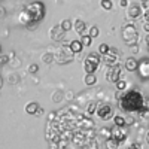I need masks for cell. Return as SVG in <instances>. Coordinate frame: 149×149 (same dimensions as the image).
<instances>
[{
	"label": "cell",
	"instance_id": "cell-33",
	"mask_svg": "<svg viewBox=\"0 0 149 149\" xmlns=\"http://www.w3.org/2000/svg\"><path fill=\"white\" fill-rule=\"evenodd\" d=\"M10 57L9 55H2V54H0V67H2V66H5V64H8L9 63V60Z\"/></svg>",
	"mask_w": 149,
	"mask_h": 149
},
{
	"label": "cell",
	"instance_id": "cell-1",
	"mask_svg": "<svg viewBox=\"0 0 149 149\" xmlns=\"http://www.w3.org/2000/svg\"><path fill=\"white\" fill-rule=\"evenodd\" d=\"M119 106L122 110L127 112H137L142 107H148V100L139 93V91H128L124 95H119Z\"/></svg>",
	"mask_w": 149,
	"mask_h": 149
},
{
	"label": "cell",
	"instance_id": "cell-3",
	"mask_svg": "<svg viewBox=\"0 0 149 149\" xmlns=\"http://www.w3.org/2000/svg\"><path fill=\"white\" fill-rule=\"evenodd\" d=\"M26 10L31 18V22H39L45 17V5L42 2H31L26 6Z\"/></svg>",
	"mask_w": 149,
	"mask_h": 149
},
{
	"label": "cell",
	"instance_id": "cell-8",
	"mask_svg": "<svg viewBox=\"0 0 149 149\" xmlns=\"http://www.w3.org/2000/svg\"><path fill=\"white\" fill-rule=\"evenodd\" d=\"M119 78H121V67H119L118 64L107 67V72H106V79H107V82L115 84Z\"/></svg>",
	"mask_w": 149,
	"mask_h": 149
},
{
	"label": "cell",
	"instance_id": "cell-45",
	"mask_svg": "<svg viewBox=\"0 0 149 149\" xmlns=\"http://www.w3.org/2000/svg\"><path fill=\"white\" fill-rule=\"evenodd\" d=\"M2 84H3V79H2V78H0V86H2Z\"/></svg>",
	"mask_w": 149,
	"mask_h": 149
},
{
	"label": "cell",
	"instance_id": "cell-26",
	"mask_svg": "<svg viewBox=\"0 0 149 149\" xmlns=\"http://www.w3.org/2000/svg\"><path fill=\"white\" fill-rule=\"evenodd\" d=\"M95 107H97V103H95V102H90L88 104H86V109H85V110H86V115H90V116L94 115Z\"/></svg>",
	"mask_w": 149,
	"mask_h": 149
},
{
	"label": "cell",
	"instance_id": "cell-44",
	"mask_svg": "<svg viewBox=\"0 0 149 149\" xmlns=\"http://www.w3.org/2000/svg\"><path fill=\"white\" fill-rule=\"evenodd\" d=\"M42 113H43V109L39 107V109H37V112H36V115H42Z\"/></svg>",
	"mask_w": 149,
	"mask_h": 149
},
{
	"label": "cell",
	"instance_id": "cell-41",
	"mask_svg": "<svg viewBox=\"0 0 149 149\" xmlns=\"http://www.w3.org/2000/svg\"><path fill=\"white\" fill-rule=\"evenodd\" d=\"M119 5H121V8H127L128 6V0H121Z\"/></svg>",
	"mask_w": 149,
	"mask_h": 149
},
{
	"label": "cell",
	"instance_id": "cell-47",
	"mask_svg": "<svg viewBox=\"0 0 149 149\" xmlns=\"http://www.w3.org/2000/svg\"><path fill=\"white\" fill-rule=\"evenodd\" d=\"M0 52H2V49H0Z\"/></svg>",
	"mask_w": 149,
	"mask_h": 149
},
{
	"label": "cell",
	"instance_id": "cell-12",
	"mask_svg": "<svg viewBox=\"0 0 149 149\" xmlns=\"http://www.w3.org/2000/svg\"><path fill=\"white\" fill-rule=\"evenodd\" d=\"M69 49H70V52H72L73 55H76V54H81V52L84 51V46H82L81 40L74 39V40L69 42Z\"/></svg>",
	"mask_w": 149,
	"mask_h": 149
},
{
	"label": "cell",
	"instance_id": "cell-38",
	"mask_svg": "<svg viewBox=\"0 0 149 149\" xmlns=\"http://www.w3.org/2000/svg\"><path fill=\"white\" fill-rule=\"evenodd\" d=\"M48 149H60V143H54V142H49Z\"/></svg>",
	"mask_w": 149,
	"mask_h": 149
},
{
	"label": "cell",
	"instance_id": "cell-4",
	"mask_svg": "<svg viewBox=\"0 0 149 149\" xmlns=\"http://www.w3.org/2000/svg\"><path fill=\"white\" fill-rule=\"evenodd\" d=\"M94 113H95L98 118H100L102 121H109V119L113 118L115 110H113V106H110V104L104 103V104H97Z\"/></svg>",
	"mask_w": 149,
	"mask_h": 149
},
{
	"label": "cell",
	"instance_id": "cell-35",
	"mask_svg": "<svg viewBox=\"0 0 149 149\" xmlns=\"http://www.w3.org/2000/svg\"><path fill=\"white\" fill-rule=\"evenodd\" d=\"M63 94H64L66 100H73V98H74V93H73V91H66V93H63Z\"/></svg>",
	"mask_w": 149,
	"mask_h": 149
},
{
	"label": "cell",
	"instance_id": "cell-20",
	"mask_svg": "<svg viewBox=\"0 0 149 149\" xmlns=\"http://www.w3.org/2000/svg\"><path fill=\"white\" fill-rule=\"evenodd\" d=\"M81 43H82L84 48H90L91 43H93V39H91V37L86 34V33H84V34L81 36Z\"/></svg>",
	"mask_w": 149,
	"mask_h": 149
},
{
	"label": "cell",
	"instance_id": "cell-25",
	"mask_svg": "<svg viewBox=\"0 0 149 149\" xmlns=\"http://www.w3.org/2000/svg\"><path fill=\"white\" fill-rule=\"evenodd\" d=\"M100 6H102L104 10H112V9H113V0H102Z\"/></svg>",
	"mask_w": 149,
	"mask_h": 149
},
{
	"label": "cell",
	"instance_id": "cell-9",
	"mask_svg": "<svg viewBox=\"0 0 149 149\" xmlns=\"http://www.w3.org/2000/svg\"><path fill=\"white\" fill-rule=\"evenodd\" d=\"M49 37H51L54 42H64L66 40V33L60 29V26H57V27H52L49 30Z\"/></svg>",
	"mask_w": 149,
	"mask_h": 149
},
{
	"label": "cell",
	"instance_id": "cell-21",
	"mask_svg": "<svg viewBox=\"0 0 149 149\" xmlns=\"http://www.w3.org/2000/svg\"><path fill=\"white\" fill-rule=\"evenodd\" d=\"M115 86H116V90L121 93V91H125V88L128 86V82L125 81V79H118L116 82H115Z\"/></svg>",
	"mask_w": 149,
	"mask_h": 149
},
{
	"label": "cell",
	"instance_id": "cell-6",
	"mask_svg": "<svg viewBox=\"0 0 149 149\" xmlns=\"http://www.w3.org/2000/svg\"><path fill=\"white\" fill-rule=\"evenodd\" d=\"M124 128H125V127H113V128H110V139H113L119 145L122 142H125V139H127V130H124Z\"/></svg>",
	"mask_w": 149,
	"mask_h": 149
},
{
	"label": "cell",
	"instance_id": "cell-36",
	"mask_svg": "<svg viewBox=\"0 0 149 149\" xmlns=\"http://www.w3.org/2000/svg\"><path fill=\"white\" fill-rule=\"evenodd\" d=\"M124 119H125V125H134V124H136V119L133 116H127Z\"/></svg>",
	"mask_w": 149,
	"mask_h": 149
},
{
	"label": "cell",
	"instance_id": "cell-5",
	"mask_svg": "<svg viewBox=\"0 0 149 149\" xmlns=\"http://www.w3.org/2000/svg\"><path fill=\"white\" fill-rule=\"evenodd\" d=\"M119 61V51L116 48H109V52L103 55V63L110 67V66H116Z\"/></svg>",
	"mask_w": 149,
	"mask_h": 149
},
{
	"label": "cell",
	"instance_id": "cell-34",
	"mask_svg": "<svg viewBox=\"0 0 149 149\" xmlns=\"http://www.w3.org/2000/svg\"><path fill=\"white\" fill-rule=\"evenodd\" d=\"M125 149H142V145L137 142H133V143H128Z\"/></svg>",
	"mask_w": 149,
	"mask_h": 149
},
{
	"label": "cell",
	"instance_id": "cell-42",
	"mask_svg": "<svg viewBox=\"0 0 149 149\" xmlns=\"http://www.w3.org/2000/svg\"><path fill=\"white\" fill-rule=\"evenodd\" d=\"M6 17V12H5V9L3 8H0V19H3Z\"/></svg>",
	"mask_w": 149,
	"mask_h": 149
},
{
	"label": "cell",
	"instance_id": "cell-18",
	"mask_svg": "<svg viewBox=\"0 0 149 149\" xmlns=\"http://www.w3.org/2000/svg\"><path fill=\"white\" fill-rule=\"evenodd\" d=\"M40 106H39V103H36V102H30V103H27L26 104V112L29 115H36V112H37V109H39Z\"/></svg>",
	"mask_w": 149,
	"mask_h": 149
},
{
	"label": "cell",
	"instance_id": "cell-2",
	"mask_svg": "<svg viewBox=\"0 0 149 149\" xmlns=\"http://www.w3.org/2000/svg\"><path fill=\"white\" fill-rule=\"evenodd\" d=\"M121 30H122V39H124V42H125L127 46L139 45V31H137L134 24L125 22Z\"/></svg>",
	"mask_w": 149,
	"mask_h": 149
},
{
	"label": "cell",
	"instance_id": "cell-29",
	"mask_svg": "<svg viewBox=\"0 0 149 149\" xmlns=\"http://www.w3.org/2000/svg\"><path fill=\"white\" fill-rule=\"evenodd\" d=\"M42 60H43V63L51 64V63H54V54H52V52H45V54L42 55Z\"/></svg>",
	"mask_w": 149,
	"mask_h": 149
},
{
	"label": "cell",
	"instance_id": "cell-11",
	"mask_svg": "<svg viewBox=\"0 0 149 149\" xmlns=\"http://www.w3.org/2000/svg\"><path fill=\"white\" fill-rule=\"evenodd\" d=\"M73 60V55L72 54H66V52H63L60 49L58 52H55L54 54V61L55 63H58V64H66V63H70V61Z\"/></svg>",
	"mask_w": 149,
	"mask_h": 149
},
{
	"label": "cell",
	"instance_id": "cell-40",
	"mask_svg": "<svg viewBox=\"0 0 149 149\" xmlns=\"http://www.w3.org/2000/svg\"><path fill=\"white\" fill-rule=\"evenodd\" d=\"M9 63H10L12 66H14V67H17V66H19V64H21V61H19L18 58H15V61H9Z\"/></svg>",
	"mask_w": 149,
	"mask_h": 149
},
{
	"label": "cell",
	"instance_id": "cell-27",
	"mask_svg": "<svg viewBox=\"0 0 149 149\" xmlns=\"http://www.w3.org/2000/svg\"><path fill=\"white\" fill-rule=\"evenodd\" d=\"M98 34H100V30H98L97 26L90 27V30H88V36L91 37V39H95V37H98Z\"/></svg>",
	"mask_w": 149,
	"mask_h": 149
},
{
	"label": "cell",
	"instance_id": "cell-32",
	"mask_svg": "<svg viewBox=\"0 0 149 149\" xmlns=\"http://www.w3.org/2000/svg\"><path fill=\"white\" fill-rule=\"evenodd\" d=\"M100 136H103L104 139H109V137H110V128H107V127H103V128L100 130Z\"/></svg>",
	"mask_w": 149,
	"mask_h": 149
},
{
	"label": "cell",
	"instance_id": "cell-10",
	"mask_svg": "<svg viewBox=\"0 0 149 149\" xmlns=\"http://www.w3.org/2000/svg\"><path fill=\"white\" fill-rule=\"evenodd\" d=\"M128 18L130 19H139L140 17H142V12H143V9H142V6L140 5H137V3H133V5H130L128 6Z\"/></svg>",
	"mask_w": 149,
	"mask_h": 149
},
{
	"label": "cell",
	"instance_id": "cell-17",
	"mask_svg": "<svg viewBox=\"0 0 149 149\" xmlns=\"http://www.w3.org/2000/svg\"><path fill=\"white\" fill-rule=\"evenodd\" d=\"M84 82H85V85H88V86L95 85V84H97V76H95V73H86L85 78H84Z\"/></svg>",
	"mask_w": 149,
	"mask_h": 149
},
{
	"label": "cell",
	"instance_id": "cell-22",
	"mask_svg": "<svg viewBox=\"0 0 149 149\" xmlns=\"http://www.w3.org/2000/svg\"><path fill=\"white\" fill-rule=\"evenodd\" d=\"M60 29L63 30L64 33L70 31V30H72V21H70V19H63V21L60 22Z\"/></svg>",
	"mask_w": 149,
	"mask_h": 149
},
{
	"label": "cell",
	"instance_id": "cell-28",
	"mask_svg": "<svg viewBox=\"0 0 149 149\" xmlns=\"http://www.w3.org/2000/svg\"><path fill=\"white\" fill-rule=\"evenodd\" d=\"M109 45L107 43H102V45H98V49H97V54L98 55H104V54H107L109 52Z\"/></svg>",
	"mask_w": 149,
	"mask_h": 149
},
{
	"label": "cell",
	"instance_id": "cell-19",
	"mask_svg": "<svg viewBox=\"0 0 149 149\" xmlns=\"http://www.w3.org/2000/svg\"><path fill=\"white\" fill-rule=\"evenodd\" d=\"M97 69H98V66H95V64L90 63V61L84 60V70H85L86 73H94V72H95Z\"/></svg>",
	"mask_w": 149,
	"mask_h": 149
},
{
	"label": "cell",
	"instance_id": "cell-31",
	"mask_svg": "<svg viewBox=\"0 0 149 149\" xmlns=\"http://www.w3.org/2000/svg\"><path fill=\"white\" fill-rule=\"evenodd\" d=\"M18 81H19V78H18V74H15V73H10L8 76V82L9 84H18Z\"/></svg>",
	"mask_w": 149,
	"mask_h": 149
},
{
	"label": "cell",
	"instance_id": "cell-15",
	"mask_svg": "<svg viewBox=\"0 0 149 149\" xmlns=\"http://www.w3.org/2000/svg\"><path fill=\"white\" fill-rule=\"evenodd\" d=\"M124 67L128 72H136V69H137V60L134 57H128L125 60V63H124Z\"/></svg>",
	"mask_w": 149,
	"mask_h": 149
},
{
	"label": "cell",
	"instance_id": "cell-39",
	"mask_svg": "<svg viewBox=\"0 0 149 149\" xmlns=\"http://www.w3.org/2000/svg\"><path fill=\"white\" fill-rule=\"evenodd\" d=\"M130 48H131V52H133V54H139V51H140L139 45H134V46H130Z\"/></svg>",
	"mask_w": 149,
	"mask_h": 149
},
{
	"label": "cell",
	"instance_id": "cell-30",
	"mask_svg": "<svg viewBox=\"0 0 149 149\" xmlns=\"http://www.w3.org/2000/svg\"><path fill=\"white\" fill-rule=\"evenodd\" d=\"M64 98V94L61 93V91H55V93H52V102L54 103H60L61 100Z\"/></svg>",
	"mask_w": 149,
	"mask_h": 149
},
{
	"label": "cell",
	"instance_id": "cell-16",
	"mask_svg": "<svg viewBox=\"0 0 149 149\" xmlns=\"http://www.w3.org/2000/svg\"><path fill=\"white\" fill-rule=\"evenodd\" d=\"M85 60H86V61H90V63H93V64H95V66H100V63H102V57L98 55L97 52H91V54H88Z\"/></svg>",
	"mask_w": 149,
	"mask_h": 149
},
{
	"label": "cell",
	"instance_id": "cell-46",
	"mask_svg": "<svg viewBox=\"0 0 149 149\" xmlns=\"http://www.w3.org/2000/svg\"><path fill=\"white\" fill-rule=\"evenodd\" d=\"M140 2H142V3H145V2H148V0H140Z\"/></svg>",
	"mask_w": 149,
	"mask_h": 149
},
{
	"label": "cell",
	"instance_id": "cell-23",
	"mask_svg": "<svg viewBox=\"0 0 149 149\" xmlns=\"http://www.w3.org/2000/svg\"><path fill=\"white\" fill-rule=\"evenodd\" d=\"M113 125L115 127H125V119L121 115H113Z\"/></svg>",
	"mask_w": 149,
	"mask_h": 149
},
{
	"label": "cell",
	"instance_id": "cell-14",
	"mask_svg": "<svg viewBox=\"0 0 149 149\" xmlns=\"http://www.w3.org/2000/svg\"><path fill=\"white\" fill-rule=\"evenodd\" d=\"M18 22L19 24H22V26H30V24H33L31 22V18H30V15H29V12L26 10V9H22L21 12H19V15H18Z\"/></svg>",
	"mask_w": 149,
	"mask_h": 149
},
{
	"label": "cell",
	"instance_id": "cell-13",
	"mask_svg": "<svg viewBox=\"0 0 149 149\" xmlns=\"http://www.w3.org/2000/svg\"><path fill=\"white\" fill-rule=\"evenodd\" d=\"M72 29L78 34H84L86 31V24L82 19H74V21H72Z\"/></svg>",
	"mask_w": 149,
	"mask_h": 149
},
{
	"label": "cell",
	"instance_id": "cell-24",
	"mask_svg": "<svg viewBox=\"0 0 149 149\" xmlns=\"http://www.w3.org/2000/svg\"><path fill=\"white\" fill-rule=\"evenodd\" d=\"M104 146H106V149H118V146H119V143L118 142H115L113 139H106V142H104Z\"/></svg>",
	"mask_w": 149,
	"mask_h": 149
},
{
	"label": "cell",
	"instance_id": "cell-37",
	"mask_svg": "<svg viewBox=\"0 0 149 149\" xmlns=\"http://www.w3.org/2000/svg\"><path fill=\"white\" fill-rule=\"evenodd\" d=\"M37 70H39V66H37V64H30L29 66V72L30 73H36Z\"/></svg>",
	"mask_w": 149,
	"mask_h": 149
},
{
	"label": "cell",
	"instance_id": "cell-43",
	"mask_svg": "<svg viewBox=\"0 0 149 149\" xmlns=\"http://www.w3.org/2000/svg\"><path fill=\"white\" fill-rule=\"evenodd\" d=\"M143 30L146 33H149V26H148V22H143Z\"/></svg>",
	"mask_w": 149,
	"mask_h": 149
},
{
	"label": "cell",
	"instance_id": "cell-7",
	"mask_svg": "<svg viewBox=\"0 0 149 149\" xmlns=\"http://www.w3.org/2000/svg\"><path fill=\"white\" fill-rule=\"evenodd\" d=\"M137 73H139V76L143 79V81H146L148 78H149V60L145 57V58H142L140 61H137Z\"/></svg>",
	"mask_w": 149,
	"mask_h": 149
}]
</instances>
